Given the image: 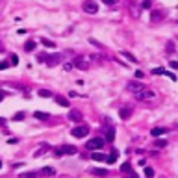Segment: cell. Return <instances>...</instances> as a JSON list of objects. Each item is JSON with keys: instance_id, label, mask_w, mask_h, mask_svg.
Here are the masks:
<instances>
[{"instance_id": "ffe728a7", "label": "cell", "mask_w": 178, "mask_h": 178, "mask_svg": "<svg viewBox=\"0 0 178 178\" xmlns=\"http://www.w3.org/2000/svg\"><path fill=\"white\" fill-rule=\"evenodd\" d=\"M33 117L39 119V121H45V119H48V113H43V111H35L33 113Z\"/></svg>"}, {"instance_id": "5bb4252c", "label": "cell", "mask_w": 178, "mask_h": 178, "mask_svg": "<svg viewBox=\"0 0 178 178\" xmlns=\"http://www.w3.org/2000/svg\"><path fill=\"white\" fill-rule=\"evenodd\" d=\"M91 173L93 174H97V176H108V169H91Z\"/></svg>"}, {"instance_id": "d590c367", "label": "cell", "mask_w": 178, "mask_h": 178, "mask_svg": "<svg viewBox=\"0 0 178 178\" xmlns=\"http://www.w3.org/2000/svg\"><path fill=\"white\" fill-rule=\"evenodd\" d=\"M13 119H15V121H22V119H24V113L20 111V113H17V115H15V117H13Z\"/></svg>"}, {"instance_id": "7bdbcfd3", "label": "cell", "mask_w": 178, "mask_h": 178, "mask_svg": "<svg viewBox=\"0 0 178 178\" xmlns=\"http://www.w3.org/2000/svg\"><path fill=\"white\" fill-rule=\"evenodd\" d=\"M4 50V46H2V43H0V52H2Z\"/></svg>"}, {"instance_id": "83f0119b", "label": "cell", "mask_w": 178, "mask_h": 178, "mask_svg": "<svg viewBox=\"0 0 178 178\" xmlns=\"http://www.w3.org/2000/svg\"><path fill=\"white\" fill-rule=\"evenodd\" d=\"M89 43H91V45H95V46H97V48H104V45H100L98 41H97V39H93V37L89 39Z\"/></svg>"}, {"instance_id": "277c9868", "label": "cell", "mask_w": 178, "mask_h": 178, "mask_svg": "<svg viewBox=\"0 0 178 178\" xmlns=\"http://www.w3.org/2000/svg\"><path fill=\"white\" fill-rule=\"evenodd\" d=\"M71 134L74 135V137L82 139V137H85V134H89V128H87V126H76V128H72Z\"/></svg>"}, {"instance_id": "e0dca14e", "label": "cell", "mask_w": 178, "mask_h": 178, "mask_svg": "<svg viewBox=\"0 0 178 178\" xmlns=\"http://www.w3.org/2000/svg\"><path fill=\"white\" fill-rule=\"evenodd\" d=\"M91 158H93L95 161H104V160H106V156L102 154V152H93V154H91Z\"/></svg>"}, {"instance_id": "8fae6325", "label": "cell", "mask_w": 178, "mask_h": 178, "mask_svg": "<svg viewBox=\"0 0 178 178\" xmlns=\"http://www.w3.org/2000/svg\"><path fill=\"white\" fill-rule=\"evenodd\" d=\"M119 115H121V119H128L130 115H132V109H130V108H121L119 109Z\"/></svg>"}, {"instance_id": "4fadbf2b", "label": "cell", "mask_w": 178, "mask_h": 178, "mask_svg": "<svg viewBox=\"0 0 178 178\" xmlns=\"http://www.w3.org/2000/svg\"><path fill=\"white\" fill-rule=\"evenodd\" d=\"M56 102H58L59 106H63V108H67V106H69V100H67L65 97H61V95H58V97H56Z\"/></svg>"}, {"instance_id": "836d02e7", "label": "cell", "mask_w": 178, "mask_h": 178, "mask_svg": "<svg viewBox=\"0 0 178 178\" xmlns=\"http://www.w3.org/2000/svg\"><path fill=\"white\" fill-rule=\"evenodd\" d=\"M102 2H104L106 6H113V4H117L119 0H102Z\"/></svg>"}, {"instance_id": "e575fe53", "label": "cell", "mask_w": 178, "mask_h": 178, "mask_svg": "<svg viewBox=\"0 0 178 178\" xmlns=\"http://www.w3.org/2000/svg\"><path fill=\"white\" fill-rule=\"evenodd\" d=\"M143 76H145V72H143V71H135V78H137V80H141Z\"/></svg>"}, {"instance_id": "ab89813d", "label": "cell", "mask_w": 178, "mask_h": 178, "mask_svg": "<svg viewBox=\"0 0 178 178\" xmlns=\"http://www.w3.org/2000/svg\"><path fill=\"white\" fill-rule=\"evenodd\" d=\"M6 67H8V63H6V61H2V63H0V69H6Z\"/></svg>"}, {"instance_id": "8d00e7d4", "label": "cell", "mask_w": 178, "mask_h": 178, "mask_svg": "<svg viewBox=\"0 0 178 178\" xmlns=\"http://www.w3.org/2000/svg\"><path fill=\"white\" fill-rule=\"evenodd\" d=\"M72 67H74L72 63H65V65H63V69H65V71H71V69H72Z\"/></svg>"}, {"instance_id": "2e32d148", "label": "cell", "mask_w": 178, "mask_h": 178, "mask_svg": "<svg viewBox=\"0 0 178 178\" xmlns=\"http://www.w3.org/2000/svg\"><path fill=\"white\" fill-rule=\"evenodd\" d=\"M154 135V137H158V135H163V134H167V130L165 128H152V132H150Z\"/></svg>"}, {"instance_id": "ee69618b", "label": "cell", "mask_w": 178, "mask_h": 178, "mask_svg": "<svg viewBox=\"0 0 178 178\" xmlns=\"http://www.w3.org/2000/svg\"><path fill=\"white\" fill-rule=\"evenodd\" d=\"M0 169H2V161H0Z\"/></svg>"}, {"instance_id": "30bf717a", "label": "cell", "mask_w": 178, "mask_h": 178, "mask_svg": "<svg viewBox=\"0 0 178 178\" xmlns=\"http://www.w3.org/2000/svg\"><path fill=\"white\" fill-rule=\"evenodd\" d=\"M117 156H119V150H117V148H111V154L106 158L108 163H115V161H117Z\"/></svg>"}, {"instance_id": "f1b7e54d", "label": "cell", "mask_w": 178, "mask_h": 178, "mask_svg": "<svg viewBox=\"0 0 178 178\" xmlns=\"http://www.w3.org/2000/svg\"><path fill=\"white\" fill-rule=\"evenodd\" d=\"M161 17H163L161 11H154V13H152V20H154V22H156V20H160Z\"/></svg>"}, {"instance_id": "4dcf8cb0", "label": "cell", "mask_w": 178, "mask_h": 178, "mask_svg": "<svg viewBox=\"0 0 178 178\" xmlns=\"http://www.w3.org/2000/svg\"><path fill=\"white\" fill-rule=\"evenodd\" d=\"M165 71L161 69V67H156V69H152V74H163Z\"/></svg>"}, {"instance_id": "5b68a950", "label": "cell", "mask_w": 178, "mask_h": 178, "mask_svg": "<svg viewBox=\"0 0 178 178\" xmlns=\"http://www.w3.org/2000/svg\"><path fill=\"white\" fill-rule=\"evenodd\" d=\"M84 11L85 13H97L98 11V6H97V2H93V0H87V2H84Z\"/></svg>"}, {"instance_id": "7c38bea8", "label": "cell", "mask_w": 178, "mask_h": 178, "mask_svg": "<svg viewBox=\"0 0 178 178\" xmlns=\"http://www.w3.org/2000/svg\"><path fill=\"white\" fill-rule=\"evenodd\" d=\"M41 45H45L46 48H54V46H56V43H54V41H50V39H45V37H41Z\"/></svg>"}, {"instance_id": "4316f807", "label": "cell", "mask_w": 178, "mask_h": 178, "mask_svg": "<svg viewBox=\"0 0 178 178\" xmlns=\"http://www.w3.org/2000/svg\"><path fill=\"white\" fill-rule=\"evenodd\" d=\"M37 173H33V171H30V173H22L20 174V178H35Z\"/></svg>"}, {"instance_id": "b9f144b4", "label": "cell", "mask_w": 178, "mask_h": 178, "mask_svg": "<svg viewBox=\"0 0 178 178\" xmlns=\"http://www.w3.org/2000/svg\"><path fill=\"white\" fill-rule=\"evenodd\" d=\"M4 97H6V95H4V93H0V102H2V100H4Z\"/></svg>"}, {"instance_id": "6da1fadb", "label": "cell", "mask_w": 178, "mask_h": 178, "mask_svg": "<svg viewBox=\"0 0 178 178\" xmlns=\"http://www.w3.org/2000/svg\"><path fill=\"white\" fill-rule=\"evenodd\" d=\"M134 95H135V98H137V100H150V98H154V97H156V95H154V91H150L148 87L141 89V91L134 93Z\"/></svg>"}, {"instance_id": "d4e9b609", "label": "cell", "mask_w": 178, "mask_h": 178, "mask_svg": "<svg viewBox=\"0 0 178 178\" xmlns=\"http://www.w3.org/2000/svg\"><path fill=\"white\" fill-rule=\"evenodd\" d=\"M145 176L147 178H152L154 176V169L152 167H145Z\"/></svg>"}, {"instance_id": "ba28073f", "label": "cell", "mask_w": 178, "mask_h": 178, "mask_svg": "<svg viewBox=\"0 0 178 178\" xmlns=\"http://www.w3.org/2000/svg\"><path fill=\"white\" fill-rule=\"evenodd\" d=\"M128 89H130L132 93H137V91H141V89H145V85L139 84V82H130V84H128Z\"/></svg>"}, {"instance_id": "52a82bcc", "label": "cell", "mask_w": 178, "mask_h": 178, "mask_svg": "<svg viewBox=\"0 0 178 178\" xmlns=\"http://www.w3.org/2000/svg\"><path fill=\"white\" fill-rule=\"evenodd\" d=\"M59 61H61V56H59V54H54V56H46V65H50V67L58 65Z\"/></svg>"}, {"instance_id": "44dd1931", "label": "cell", "mask_w": 178, "mask_h": 178, "mask_svg": "<svg viewBox=\"0 0 178 178\" xmlns=\"http://www.w3.org/2000/svg\"><path fill=\"white\" fill-rule=\"evenodd\" d=\"M108 141H113L115 139V128H108V135H106Z\"/></svg>"}, {"instance_id": "603a6c76", "label": "cell", "mask_w": 178, "mask_h": 178, "mask_svg": "<svg viewBox=\"0 0 178 178\" xmlns=\"http://www.w3.org/2000/svg\"><path fill=\"white\" fill-rule=\"evenodd\" d=\"M39 97H45V98H48V97H52V93L48 91V89H41V91H39Z\"/></svg>"}, {"instance_id": "3957f363", "label": "cell", "mask_w": 178, "mask_h": 178, "mask_svg": "<svg viewBox=\"0 0 178 178\" xmlns=\"http://www.w3.org/2000/svg\"><path fill=\"white\" fill-rule=\"evenodd\" d=\"M63 154H76V147H72V145H63L61 148H56V156H63Z\"/></svg>"}, {"instance_id": "d6a6232c", "label": "cell", "mask_w": 178, "mask_h": 178, "mask_svg": "<svg viewBox=\"0 0 178 178\" xmlns=\"http://www.w3.org/2000/svg\"><path fill=\"white\" fill-rule=\"evenodd\" d=\"M163 74H165V76H169V78L173 80V82L176 80V74H173V72H169V71H165V72H163Z\"/></svg>"}, {"instance_id": "7a4b0ae2", "label": "cell", "mask_w": 178, "mask_h": 178, "mask_svg": "<svg viewBox=\"0 0 178 178\" xmlns=\"http://www.w3.org/2000/svg\"><path fill=\"white\" fill-rule=\"evenodd\" d=\"M102 147H104V139L102 137H93V139H89L87 145H85V148H89V150H97V148H102Z\"/></svg>"}, {"instance_id": "9c48e42d", "label": "cell", "mask_w": 178, "mask_h": 178, "mask_svg": "<svg viewBox=\"0 0 178 178\" xmlns=\"http://www.w3.org/2000/svg\"><path fill=\"white\" fill-rule=\"evenodd\" d=\"M69 119H71L72 122L82 121V111H78V109H71V111H69Z\"/></svg>"}, {"instance_id": "d6986e66", "label": "cell", "mask_w": 178, "mask_h": 178, "mask_svg": "<svg viewBox=\"0 0 178 178\" xmlns=\"http://www.w3.org/2000/svg\"><path fill=\"white\" fill-rule=\"evenodd\" d=\"M48 148H50L48 145H41V147H39V150H35V154H33V156H35V158H39V156L43 154V152H46Z\"/></svg>"}, {"instance_id": "f546056e", "label": "cell", "mask_w": 178, "mask_h": 178, "mask_svg": "<svg viewBox=\"0 0 178 178\" xmlns=\"http://www.w3.org/2000/svg\"><path fill=\"white\" fill-rule=\"evenodd\" d=\"M141 6H143V9H148L150 6H152V0H143V4H141Z\"/></svg>"}, {"instance_id": "1f68e13d", "label": "cell", "mask_w": 178, "mask_h": 178, "mask_svg": "<svg viewBox=\"0 0 178 178\" xmlns=\"http://www.w3.org/2000/svg\"><path fill=\"white\" fill-rule=\"evenodd\" d=\"M9 59H11V65H19V58L15 56V54H13V56H11Z\"/></svg>"}, {"instance_id": "8992f818", "label": "cell", "mask_w": 178, "mask_h": 178, "mask_svg": "<svg viewBox=\"0 0 178 178\" xmlns=\"http://www.w3.org/2000/svg\"><path fill=\"white\" fill-rule=\"evenodd\" d=\"M72 65L76 67V69H80V71H85L89 67V61L85 58H76V59H72Z\"/></svg>"}, {"instance_id": "f35d334b", "label": "cell", "mask_w": 178, "mask_h": 178, "mask_svg": "<svg viewBox=\"0 0 178 178\" xmlns=\"http://www.w3.org/2000/svg\"><path fill=\"white\" fill-rule=\"evenodd\" d=\"M37 59H39V61H46V56H45V54H39Z\"/></svg>"}, {"instance_id": "9a60e30c", "label": "cell", "mask_w": 178, "mask_h": 178, "mask_svg": "<svg viewBox=\"0 0 178 178\" xmlns=\"http://www.w3.org/2000/svg\"><path fill=\"white\" fill-rule=\"evenodd\" d=\"M121 56H124L126 59H130V61H134V63H137V58H135L134 54H130V52H126V50H122V52H121Z\"/></svg>"}, {"instance_id": "ac0fdd59", "label": "cell", "mask_w": 178, "mask_h": 178, "mask_svg": "<svg viewBox=\"0 0 178 178\" xmlns=\"http://www.w3.org/2000/svg\"><path fill=\"white\" fill-rule=\"evenodd\" d=\"M24 50H26V52H33V50H35V43H33V41L24 43Z\"/></svg>"}, {"instance_id": "7402d4cb", "label": "cell", "mask_w": 178, "mask_h": 178, "mask_svg": "<svg viewBox=\"0 0 178 178\" xmlns=\"http://www.w3.org/2000/svg\"><path fill=\"white\" fill-rule=\"evenodd\" d=\"M43 174H46V176H54V174H56V171H54L52 167H45V169H43Z\"/></svg>"}, {"instance_id": "60d3db41", "label": "cell", "mask_w": 178, "mask_h": 178, "mask_svg": "<svg viewBox=\"0 0 178 178\" xmlns=\"http://www.w3.org/2000/svg\"><path fill=\"white\" fill-rule=\"evenodd\" d=\"M128 178H139V176L135 174V173H132V174H128Z\"/></svg>"}, {"instance_id": "cb8c5ba5", "label": "cell", "mask_w": 178, "mask_h": 178, "mask_svg": "<svg viewBox=\"0 0 178 178\" xmlns=\"http://www.w3.org/2000/svg\"><path fill=\"white\" fill-rule=\"evenodd\" d=\"M154 145L158 147V148H163V147H167V139H158V141L154 143Z\"/></svg>"}, {"instance_id": "74e56055", "label": "cell", "mask_w": 178, "mask_h": 178, "mask_svg": "<svg viewBox=\"0 0 178 178\" xmlns=\"http://www.w3.org/2000/svg\"><path fill=\"white\" fill-rule=\"evenodd\" d=\"M169 65H171V69H178V61H171Z\"/></svg>"}, {"instance_id": "484cf974", "label": "cell", "mask_w": 178, "mask_h": 178, "mask_svg": "<svg viewBox=\"0 0 178 178\" xmlns=\"http://www.w3.org/2000/svg\"><path fill=\"white\" fill-rule=\"evenodd\" d=\"M121 171H122V173H130V171H132V165H130V163H122Z\"/></svg>"}]
</instances>
